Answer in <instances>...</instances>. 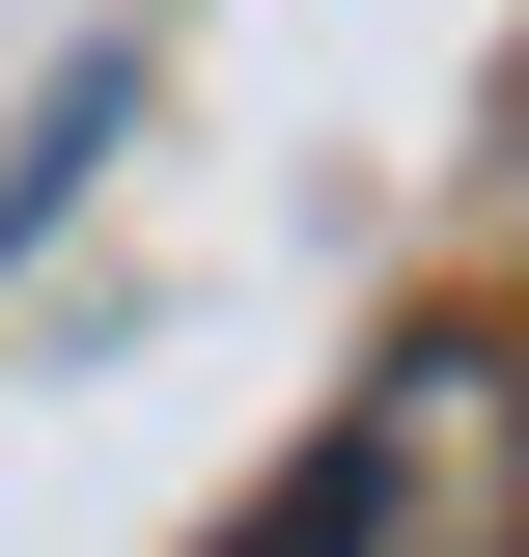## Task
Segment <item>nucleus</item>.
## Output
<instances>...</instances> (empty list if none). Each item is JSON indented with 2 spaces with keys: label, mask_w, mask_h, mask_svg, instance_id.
I'll return each mask as SVG.
<instances>
[{
  "label": "nucleus",
  "mask_w": 529,
  "mask_h": 557,
  "mask_svg": "<svg viewBox=\"0 0 529 557\" xmlns=\"http://www.w3.org/2000/svg\"><path fill=\"white\" fill-rule=\"evenodd\" d=\"M502 446H529V418H502V362H473V335H418L391 391H362V446L307 474V530H251V557H473V530H446V474H502Z\"/></svg>",
  "instance_id": "obj_1"
}]
</instances>
